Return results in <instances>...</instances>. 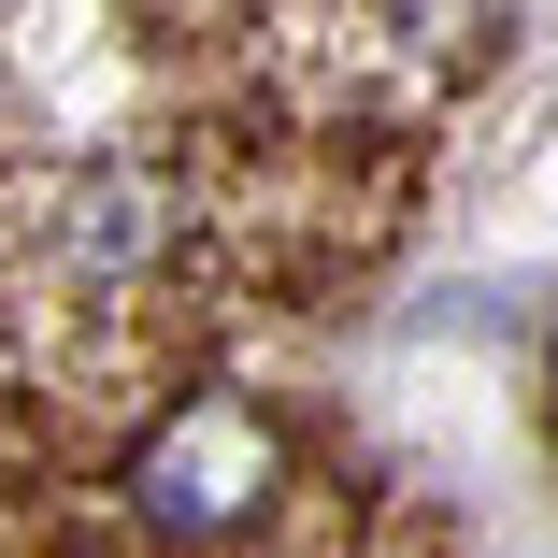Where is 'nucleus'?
Returning <instances> with one entry per match:
<instances>
[{"label":"nucleus","instance_id":"f03ea898","mask_svg":"<svg viewBox=\"0 0 558 558\" xmlns=\"http://www.w3.org/2000/svg\"><path fill=\"white\" fill-rule=\"evenodd\" d=\"M58 244H72V272H144V258L172 244V186H158V172H130V158L72 172V201H58Z\"/></svg>","mask_w":558,"mask_h":558},{"label":"nucleus","instance_id":"f257e3e1","mask_svg":"<svg viewBox=\"0 0 558 558\" xmlns=\"http://www.w3.org/2000/svg\"><path fill=\"white\" fill-rule=\"evenodd\" d=\"M258 487H272V429L244 401H186L144 444V473H130V501L158 530H230V515H258Z\"/></svg>","mask_w":558,"mask_h":558}]
</instances>
